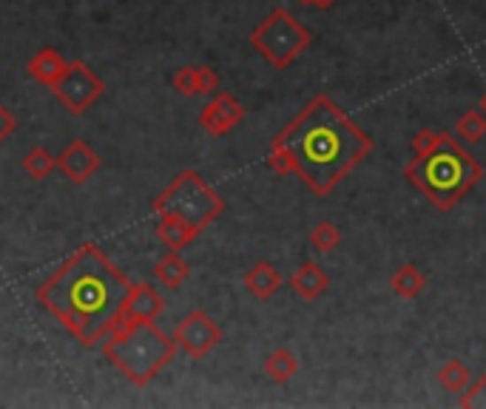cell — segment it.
Instances as JSON below:
<instances>
[{
	"mask_svg": "<svg viewBox=\"0 0 486 409\" xmlns=\"http://www.w3.org/2000/svg\"><path fill=\"white\" fill-rule=\"evenodd\" d=\"M373 151V140L328 94L310 100L270 143L267 166L296 174L316 197H328Z\"/></svg>",
	"mask_w": 486,
	"mask_h": 409,
	"instance_id": "cell-1",
	"label": "cell"
},
{
	"mask_svg": "<svg viewBox=\"0 0 486 409\" xmlns=\"http://www.w3.org/2000/svg\"><path fill=\"white\" fill-rule=\"evenodd\" d=\"M131 279L97 244H83L37 288V305L83 347H97L114 330Z\"/></svg>",
	"mask_w": 486,
	"mask_h": 409,
	"instance_id": "cell-2",
	"label": "cell"
},
{
	"mask_svg": "<svg viewBox=\"0 0 486 409\" xmlns=\"http://www.w3.org/2000/svg\"><path fill=\"white\" fill-rule=\"evenodd\" d=\"M404 176L413 188H418L421 194L436 204L438 211H450L452 204L461 202L472 188L481 182L483 168L478 166V159L469 151H464V145L455 140L452 134H438V143L429 148L427 154H418L407 168Z\"/></svg>",
	"mask_w": 486,
	"mask_h": 409,
	"instance_id": "cell-3",
	"label": "cell"
},
{
	"mask_svg": "<svg viewBox=\"0 0 486 409\" xmlns=\"http://www.w3.org/2000/svg\"><path fill=\"white\" fill-rule=\"evenodd\" d=\"M103 344L105 361H112L117 373H123L134 387H148L177 356V341L166 336L154 321L117 324Z\"/></svg>",
	"mask_w": 486,
	"mask_h": 409,
	"instance_id": "cell-4",
	"label": "cell"
},
{
	"mask_svg": "<svg viewBox=\"0 0 486 409\" xmlns=\"http://www.w3.org/2000/svg\"><path fill=\"white\" fill-rule=\"evenodd\" d=\"M151 211L157 216H177L194 230H205L213 220H220L225 211V199L202 180V174L188 168L177 174L174 180L159 190L151 202Z\"/></svg>",
	"mask_w": 486,
	"mask_h": 409,
	"instance_id": "cell-5",
	"label": "cell"
},
{
	"mask_svg": "<svg viewBox=\"0 0 486 409\" xmlns=\"http://www.w3.org/2000/svg\"><path fill=\"white\" fill-rule=\"evenodd\" d=\"M310 40H313L310 29L296 20L293 12L285 6H276L251 32V46L274 68H288L310 46Z\"/></svg>",
	"mask_w": 486,
	"mask_h": 409,
	"instance_id": "cell-6",
	"label": "cell"
},
{
	"mask_svg": "<svg viewBox=\"0 0 486 409\" xmlns=\"http://www.w3.org/2000/svg\"><path fill=\"white\" fill-rule=\"evenodd\" d=\"M51 94L58 97V103L66 108V112L80 117V114H86L89 108L103 97L105 83H103V77L94 72L89 63L74 60V63H69V72H66L58 83L51 86Z\"/></svg>",
	"mask_w": 486,
	"mask_h": 409,
	"instance_id": "cell-7",
	"label": "cell"
},
{
	"mask_svg": "<svg viewBox=\"0 0 486 409\" xmlns=\"http://www.w3.org/2000/svg\"><path fill=\"white\" fill-rule=\"evenodd\" d=\"M174 341L185 352L188 359H205L216 350V344L222 341V327L216 324L205 310H191L188 316L177 324L174 330Z\"/></svg>",
	"mask_w": 486,
	"mask_h": 409,
	"instance_id": "cell-8",
	"label": "cell"
},
{
	"mask_svg": "<svg viewBox=\"0 0 486 409\" xmlns=\"http://www.w3.org/2000/svg\"><path fill=\"white\" fill-rule=\"evenodd\" d=\"M166 310V298L154 288V284L140 282L131 284L123 305H120L117 313V324H143V321H157ZM114 324V327H117Z\"/></svg>",
	"mask_w": 486,
	"mask_h": 409,
	"instance_id": "cell-9",
	"label": "cell"
},
{
	"mask_svg": "<svg viewBox=\"0 0 486 409\" xmlns=\"http://www.w3.org/2000/svg\"><path fill=\"white\" fill-rule=\"evenodd\" d=\"M103 159L100 154L86 140H72L69 145L58 154V171L69 180L72 185H86L94 174L100 171Z\"/></svg>",
	"mask_w": 486,
	"mask_h": 409,
	"instance_id": "cell-10",
	"label": "cell"
},
{
	"mask_svg": "<svg viewBox=\"0 0 486 409\" xmlns=\"http://www.w3.org/2000/svg\"><path fill=\"white\" fill-rule=\"evenodd\" d=\"M242 117H245V105H242L234 94L220 91L199 112V126H202V131H208L211 136H225V134H231L239 126Z\"/></svg>",
	"mask_w": 486,
	"mask_h": 409,
	"instance_id": "cell-11",
	"label": "cell"
},
{
	"mask_svg": "<svg viewBox=\"0 0 486 409\" xmlns=\"http://www.w3.org/2000/svg\"><path fill=\"white\" fill-rule=\"evenodd\" d=\"M171 86L182 97H197V94H213L220 89V74L208 66H185L171 77Z\"/></svg>",
	"mask_w": 486,
	"mask_h": 409,
	"instance_id": "cell-12",
	"label": "cell"
},
{
	"mask_svg": "<svg viewBox=\"0 0 486 409\" xmlns=\"http://www.w3.org/2000/svg\"><path fill=\"white\" fill-rule=\"evenodd\" d=\"M26 72H29L35 83L51 89L66 72H69V60H66L58 49H40L37 54H32L29 63H26Z\"/></svg>",
	"mask_w": 486,
	"mask_h": 409,
	"instance_id": "cell-13",
	"label": "cell"
},
{
	"mask_svg": "<svg viewBox=\"0 0 486 409\" xmlns=\"http://www.w3.org/2000/svg\"><path fill=\"white\" fill-rule=\"evenodd\" d=\"M290 288H293L296 296L305 298V302H316V298H321L324 293H328L330 279L316 262H305V265L296 267V273L290 276Z\"/></svg>",
	"mask_w": 486,
	"mask_h": 409,
	"instance_id": "cell-14",
	"label": "cell"
},
{
	"mask_svg": "<svg viewBox=\"0 0 486 409\" xmlns=\"http://www.w3.org/2000/svg\"><path fill=\"white\" fill-rule=\"evenodd\" d=\"M242 282H245V290L253 298H262V302H267V298L276 296V290L282 288V273L270 262H256L245 276H242Z\"/></svg>",
	"mask_w": 486,
	"mask_h": 409,
	"instance_id": "cell-15",
	"label": "cell"
},
{
	"mask_svg": "<svg viewBox=\"0 0 486 409\" xmlns=\"http://www.w3.org/2000/svg\"><path fill=\"white\" fill-rule=\"evenodd\" d=\"M157 236L166 242L168 251H185L199 236V230L185 225L177 216H157Z\"/></svg>",
	"mask_w": 486,
	"mask_h": 409,
	"instance_id": "cell-16",
	"label": "cell"
},
{
	"mask_svg": "<svg viewBox=\"0 0 486 409\" xmlns=\"http://www.w3.org/2000/svg\"><path fill=\"white\" fill-rule=\"evenodd\" d=\"M154 276L166 290H180L185 279L191 276V267H188V262L180 256V251H171L154 265Z\"/></svg>",
	"mask_w": 486,
	"mask_h": 409,
	"instance_id": "cell-17",
	"label": "cell"
},
{
	"mask_svg": "<svg viewBox=\"0 0 486 409\" xmlns=\"http://www.w3.org/2000/svg\"><path fill=\"white\" fill-rule=\"evenodd\" d=\"M265 373L270 381H276V384H290V381L296 378V373H299V359L293 356V350L288 347H276L270 356L265 359Z\"/></svg>",
	"mask_w": 486,
	"mask_h": 409,
	"instance_id": "cell-18",
	"label": "cell"
},
{
	"mask_svg": "<svg viewBox=\"0 0 486 409\" xmlns=\"http://www.w3.org/2000/svg\"><path fill=\"white\" fill-rule=\"evenodd\" d=\"M20 166H23V171L29 174L35 182H40V180H46L49 174L58 171V157H54L49 148L35 145V148H29V151H26Z\"/></svg>",
	"mask_w": 486,
	"mask_h": 409,
	"instance_id": "cell-19",
	"label": "cell"
},
{
	"mask_svg": "<svg viewBox=\"0 0 486 409\" xmlns=\"http://www.w3.org/2000/svg\"><path fill=\"white\" fill-rule=\"evenodd\" d=\"M390 284H393V290L396 296L401 298H415L418 293H421L427 288V276L421 270H418L415 265H401L396 273H393V279H390Z\"/></svg>",
	"mask_w": 486,
	"mask_h": 409,
	"instance_id": "cell-20",
	"label": "cell"
},
{
	"mask_svg": "<svg viewBox=\"0 0 486 409\" xmlns=\"http://www.w3.org/2000/svg\"><path fill=\"white\" fill-rule=\"evenodd\" d=\"M455 134H458V140H464L469 145L481 143L486 136V114L481 112V108H469V112H464L461 117H458Z\"/></svg>",
	"mask_w": 486,
	"mask_h": 409,
	"instance_id": "cell-21",
	"label": "cell"
},
{
	"mask_svg": "<svg viewBox=\"0 0 486 409\" xmlns=\"http://www.w3.org/2000/svg\"><path fill=\"white\" fill-rule=\"evenodd\" d=\"M438 381H441V387L447 390V392H455L458 395V392H464L472 384V373H469V367L464 361L450 359V361L441 364Z\"/></svg>",
	"mask_w": 486,
	"mask_h": 409,
	"instance_id": "cell-22",
	"label": "cell"
},
{
	"mask_svg": "<svg viewBox=\"0 0 486 409\" xmlns=\"http://www.w3.org/2000/svg\"><path fill=\"white\" fill-rule=\"evenodd\" d=\"M310 244H313L319 253H333L342 244V230L333 222H319L310 230Z\"/></svg>",
	"mask_w": 486,
	"mask_h": 409,
	"instance_id": "cell-23",
	"label": "cell"
},
{
	"mask_svg": "<svg viewBox=\"0 0 486 409\" xmlns=\"http://www.w3.org/2000/svg\"><path fill=\"white\" fill-rule=\"evenodd\" d=\"M458 404H461L464 409H486V373L472 381Z\"/></svg>",
	"mask_w": 486,
	"mask_h": 409,
	"instance_id": "cell-24",
	"label": "cell"
},
{
	"mask_svg": "<svg viewBox=\"0 0 486 409\" xmlns=\"http://www.w3.org/2000/svg\"><path fill=\"white\" fill-rule=\"evenodd\" d=\"M438 134L441 131H432V128H421L415 136H413V154L418 157V154H427L432 145L438 143Z\"/></svg>",
	"mask_w": 486,
	"mask_h": 409,
	"instance_id": "cell-25",
	"label": "cell"
},
{
	"mask_svg": "<svg viewBox=\"0 0 486 409\" xmlns=\"http://www.w3.org/2000/svg\"><path fill=\"white\" fill-rule=\"evenodd\" d=\"M15 131H18V117L12 114L4 103H0V143H6Z\"/></svg>",
	"mask_w": 486,
	"mask_h": 409,
	"instance_id": "cell-26",
	"label": "cell"
},
{
	"mask_svg": "<svg viewBox=\"0 0 486 409\" xmlns=\"http://www.w3.org/2000/svg\"><path fill=\"white\" fill-rule=\"evenodd\" d=\"M339 0H313L310 6H316V9H330V6H336Z\"/></svg>",
	"mask_w": 486,
	"mask_h": 409,
	"instance_id": "cell-27",
	"label": "cell"
},
{
	"mask_svg": "<svg viewBox=\"0 0 486 409\" xmlns=\"http://www.w3.org/2000/svg\"><path fill=\"white\" fill-rule=\"evenodd\" d=\"M481 112L486 114V91H483V97H481Z\"/></svg>",
	"mask_w": 486,
	"mask_h": 409,
	"instance_id": "cell-28",
	"label": "cell"
},
{
	"mask_svg": "<svg viewBox=\"0 0 486 409\" xmlns=\"http://www.w3.org/2000/svg\"><path fill=\"white\" fill-rule=\"evenodd\" d=\"M299 4H313V0H299Z\"/></svg>",
	"mask_w": 486,
	"mask_h": 409,
	"instance_id": "cell-29",
	"label": "cell"
}]
</instances>
